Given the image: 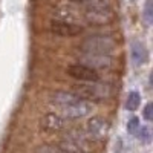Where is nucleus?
<instances>
[{
    "label": "nucleus",
    "instance_id": "14",
    "mask_svg": "<svg viewBox=\"0 0 153 153\" xmlns=\"http://www.w3.org/2000/svg\"><path fill=\"white\" fill-rule=\"evenodd\" d=\"M144 20H146V23L147 25H150L152 23V20H153V12H152V2L149 0V2L146 3V8H144Z\"/></svg>",
    "mask_w": 153,
    "mask_h": 153
},
{
    "label": "nucleus",
    "instance_id": "11",
    "mask_svg": "<svg viewBox=\"0 0 153 153\" xmlns=\"http://www.w3.org/2000/svg\"><path fill=\"white\" fill-rule=\"evenodd\" d=\"M76 98H80L74 92H65V91H57L54 92L52 95H51V104L61 109V107H65L68 106L69 103H72V101H75Z\"/></svg>",
    "mask_w": 153,
    "mask_h": 153
},
{
    "label": "nucleus",
    "instance_id": "8",
    "mask_svg": "<svg viewBox=\"0 0 153 153\" xmlns=\"http://www.w3.org/2000/svg\"><path fill=\"white\" fill-rule=\"evenodd\" d=\"M80 63L92 69H109L113 65V60L110 55H101V54H84L80 55Z\"/></svg>",
    "mask_w": 153,
    "mask_h": 153
},
{
    "label": "nucleus",
    "instance_id": "7",
    "mask_svg": "<svg viewBox=\"0 0 153 153\" xmlns=\"http://www.w3.org/2000/svg\"><path fill=\"white\" fill-rule=\"evenodd\" d=\"M51 31L60 37H74V35L81 34L83 26L80 23H75V22H66V20L57 19L51 23Z\"/></svg>",
    "mask_w": 153,
    "mask_h": 153
},
{
    "label": "nucleus",
    "instance_id": "6",
    "mask_svg": "<svg viewBox=\"0 0 153 153\" xmlns=\"http://www.w3.org/2000/svg\"><path fill=\"white\" fill-rule=\"evenodd\" d=\"M68 75L72 76L75 80H80V81H100V75L95 69L84 66L81 63H76V65H71L66 69Z\"/></svg>",
    "mask_w": 153,
    "mask_h": 153
},
{
    "label": "nucleus",
    "instance_id": "15",
    "mask_svg": "<svg viewBox=\"0 0 153 153\" xmlns=\"http://www.w3.org/2000/svg\"><path fill=\"white\" fill-rule=\"evenodd\" d=\"M139 129V127H138ZM138 139H141V141H149L150 139V129L149 127H141V129L138 130Z\"/></svg>",
    "mask_w": 153,
    "mask_h": 153
},
{
    "label": "nucleus",
    "instance_id": "2",
    "mask_svg": "<svg viewBox=\"0 0 153 153\" xmlns=\"http://www.w3.org/2000/svg\"><path fill=\"white\" fill-rule=\"evenodd\" d=\"M80 52L84 54H101V55H110L117 49V42L110 35L104 34H95L89 35L80 43L78 46Z\"/></svg>",
    "mask_w": 153,
    "mask_h": 153
},
{
    "label": "nucleus",
    "instance_id": "9",
    "mask_svg": "<svg viewBox=\"0 0 153 153\" xmlns=\"http://www.w3.org/2000/svg\"><path fill=\"white\" fill-rule=\"evenodd\" d=\"M66 121L63 117H60L58 113H46L45 117L40 121V127L45 132H51V133H55L65 129Z\"/></svg>",
    "mask_w": 153,
    "mask_h": 153
},
{
    "label": "nucleus",
    "instance_id": "13",
    "mask_svg": "<svg viewBox=\"0 0 153 153\" xmlns=\"http://www.w3.org/2000/svg\"><path fill=\"white\" fill-rule=\"evenodd\" d=\"M61 152L63 150L54 144H42L34 150V153H61Z\"/></svg>",
    "mask_w": 153,
    "mask_h": 153
},
{
    "label": "nucleus",
    "instance_id": "16",
    "mask_svg": "<svg viewBox=\"0 0 153 153\" xmlns=\"http://www.w3.org/2000/svg\"><path fill=\"white\" fill-rule=\"evenodd\" d=\"M138 127H139V120L136 117H133L129 123H127V130H129V133H135L138 130Z\"/></svg>",
    "mask_w": 153,
    "mask_h": 153
},
{
    "label": "nucleus",
    "instance_id": "5",
    "mask_svg": "<svg viewBox=\"0 0 153 153\" xmlns=\"http://www.w3.org/2000/svg\"><path fill=\"white\" fill-rule=\"evenodd\" d=\"M109 130H110V126H109L107 120L101 118V117H94L92 120H89V123H87V132H86V135L89 138L95 139V141H101V139H104L109 135Z\"/></svg>",
    "mask_w": 153,
    "mask_h": 153
},
{
    "label": "nucleus",
    "instance_id": "17",
    "mask_svg": "<svg viewBox=\"0 0 153 153\" xmlns=\"http://www.w3.org/2000/svg\"><path fill=\"white\" fill-rule=\"evenodd\" d=\"M153 106H152V103H147L146 104V107H144V110H143V117H144V120H147V121H152L153 120Z\"/></svg>",
    "mask_w": 153,
    "mask_h": 153
},
{
    "label": "nucleus",
    "instance_id": "3",
    "mask_svg": "<svg viewBox=\"0 0 153 153\" xmlns=\"http://www.w3.org/2000/svg\"><path fill=\"white\" fill-rule=\"evenodd\" d=\"M74 94H76L83 100H106L112 97L113 91L109 84H103L98 81H87V84H78L75 86Z\"/></svg>",
    "mask_w": 153,
    "mask_h": 153
},
{
    "label": "nucleus",
    "instance_id": "12",
    "mask_svg": "<svg viewBox=\"0 0 153 153\" xmlns=\"http://www.w3.org/2000/svg\"><path fill=\"white\" fill-rule=\"evenodd\" d=\"M139 103H141V97H139L138 92H130L129 95H127V100H126L127 110H130V112L136 110L138 106H139Z\"/></svg>",
    "mask_w": 153,
    "mask_h": 153
},
{
    "label": "nucleus",
    "instance_id": "10",
    "mask_svg": "<svg viewBox=\"0 0 153 153\" xmlns=\"http://www.w3.org/2000/svg\"><path fill=\"white\" fill-rule=\"evenodd\" d=\"M130 58H132V63H133L135 66H143L144 63L147 61L149 54H147L146 45L143 42L133 40L130 43Z\"/></svg>",
    "mask_w": 153,
    "mask_h": 153
},
{
    "label": "nucleus",
    "instance_id": "1",
    "mask_svg": "<svg viewBox=\"0 0 153 153\" xmlns=\"http://www.w3.org/2000/svg\"><path fill=\"white\" fill-rule=\"evenodd\" d=\"M84 19L92 25H106L113 19L109 0H84Z\"/></svg>",
    "mask_w": 153,
    "mask_h": 153
},
{
    "label": "nucleus",
    "instance_id": "4",
    "mask_svg": "<svg viewBox=\"0 0 153 153\" xmlns=\"http://www.w3.org/2000/svg\"><path fill=\"white\" fill-rule=\"evenodd\" d=\"M60 112L69 120H78V118H83L92 112V103L87 100H83V98H76L75 101L69 103L68 106L61 107Z\"/></svg>",
    "mask_w": 153,
    "mask_h": 153
}]
</instances>
